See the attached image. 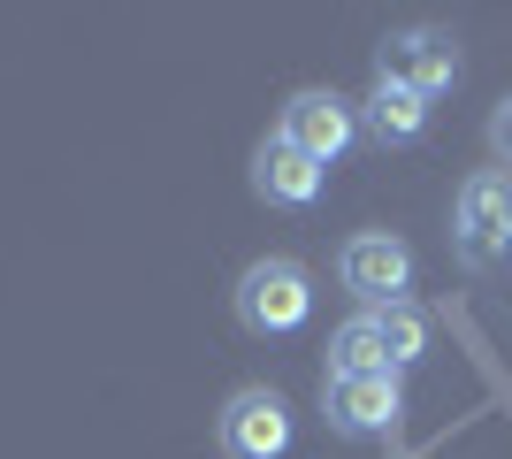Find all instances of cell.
Returning <instances> with one entry per match:
<instances>
[{
	"mask_svg": "<svg viewBox=\"0 0 512 459\" xmlns=\"http://www.w3.org/2000/svg\"><path fill=\"white\" fill-rule=\"evenodd\" d=\"M230 306H237V329H245V337H299L306 314H314V276H306V261H291V253H268V261H253L237 276Z\"/></svg>",
	"mask_w": 512,
	"mask_h": 459,
	"instance_id": "obj_1",
	"label": "cell"
},
{
	"mask_svg": "<svg viewBox=\"0 0 512 459\" xmlns=\"http://www.w3.org/2000/svg\"><path fill=\"white\" fill-rule=\"evenodd\" d=\"M451 253L459 268L512 261V169H474L451 199Z\"/></svg>",
	"mask_w": 512,
	"mask_h": 459,
	"instance_id": "obj_2",
	"label": "cell"
},
{
	"mask_svg": "<svg viewBox=\"0 0 512 459\" xmlns=\"http://www.w3.org/2000/svg\"><path fill=\"white\" fill-rule=\"evenodd\" d=\"M375 85H406V92H421V100L451 92V85H459V39L436 31V23L390 31V39L375 46Z\"/></svg>",
	"mask_w": 512,
	"mask_h": 459,
	"instance_id": "obj_3",
	"label": "cell"
},
{
	"mask_svg": "<svg viewBox=\"0 0 512 459\" xmlns=\"http://www.w3.org/2000/svg\"><path fill=\"white\" fill-rule=\"evenodd\" d=\"M321 421L329 437L360 444V437H390L406 421V383L398 375H329L321 383Z\"/></svg>",
	"mask_w": 512,
	"mask_h": 459,
	"instance_id": "obj_4",
	"label": "cell"
},
{
	"mask_svg": "<svg viewBox=\"0 0 512 459\" xmlns=\"http://www.w3.org/2000/svg\"><path fill=\"white\" fill-rule=\"evenodd\" d=\"M276 138L329 169V161H344V153H352V138H360V100H344V92H329V85H306V92H291V100H283Z\"/></svg>",
	"mask_w": 512,
	"mask_h": 459,
	"instance_id": "obj_5",
	"label": "cell"
},
{
	"mask_svg": "<svg viewBox=\"0 0 512 459\" xmlns=\"http://www.w3.org/2000/svg\"><path fill=\"white\" fill-rule=\"evenodd\" d=\"M337 276L360 306H390V299L413 291V245L398 238V230H360V238H344Z\"/></svg>",
	"mask_w": 512,
	"mask_h": 459,
	"instance_id": "obj_6",
	"label": "cell"
},
{
	"mask_svg": "<svg viewBox=\"0 0 512 459\" xmlns=\"http://www.w3.org/2000/svg\"><path fill=\"white\" fill-rule=\"evenodd\" d=\"M214 437H222L230 459H283L291 452V406H283V391H268V383H245V391L222 406Z\"/></svg>",
	"mask_w": 512,
	"mask_h": 459,
	"instance_id": "obj_7",
	"label": "cell"
},
{
	"mask_svg": "<svg viewBox=\"0 0 512 459\" xmlns=\"http://www.w3.org/2000/svg\"><path fill=\"white\" fill-rule=\"evenodd\" d=\"M321 184H329L321 161H306V153L283 146V138H260V153H253V192L268 199V207H314Z\"/></svg>",
	"mask_w": 512,
	"mask_h": 459,
	"instance_id": "obj_8",
	"label": "cell"
},
{
	"mask_svg": "<svg viewBox=\"0 0 512 459\" xmlns=\"http://www.w3.org/2000/svg\"><path fill=\"white\" fill-rule=\"evenodd\" d=\"M360 138H375V146H421L428 138V100L406 85H375L360 100Z\"/></svg>",
	"mask_w": 512,
	"mask_h": 459,
	"instance_id": "obj_9",
	"label": "cell"
},
{
	"mask_svg": "<svg viewBox=\"0 0 512 459\" xmlns=\"http://www.w3.org/2000/svg\"><path fill=\"white\" fill-rule=\"evenodd\" d=\"M367 322H375V337H383V360L398 375L413 368V360H421L428 352V314L413 299H390V306H367Z\"/></svg>",
	"mask_w": 512,
	"mask_h": 459,
	"instance_id": "obj_10",
	"label": "cell"
},
{
	"mask_svg": "<svg viewBox=\"0 0 512 459\" xmlns=\"http://www.w3.org/2000/svg\"><path fill=\"white\" fill-rule=\"evenodd\" d=\"M329 375H398L383 360V337H375V322H367V306L329 337Z\"/></svg>",
	"mask_w": 512,
	"mask_h": 459,
	"instance_id": "obj_11",
	"label": "cell"
},
{
	"mask_svg": "<svg viewBox=\"0 0 512 459\" xmlns=\"http://www.w3.org/2000/svg\"><path fill=\"white\" fill-rule=\"evenodd\" d=\"M490 153H497V161L512 169V100H505V108L490 115Z\"/></svg>",
	"mask_w": 512,
	"mask_h": 459,
	"instance_id": "obj_12",
	"label": "cell"
},
{
	"mask_svg": "<svg viewBox=\"0 0 512 459\" xmlns=\"http://www.w3.org/2000/svg\"><path fill=\"white\" fill-rule=\"evenodd\" d=\"M413 459H421V452H413Z\"/></svg>",
	"mask_w": 512,
	"mask_h": 459,
	"instance_id": "obj_13",
	"label": "cell"
}]
</instances>
